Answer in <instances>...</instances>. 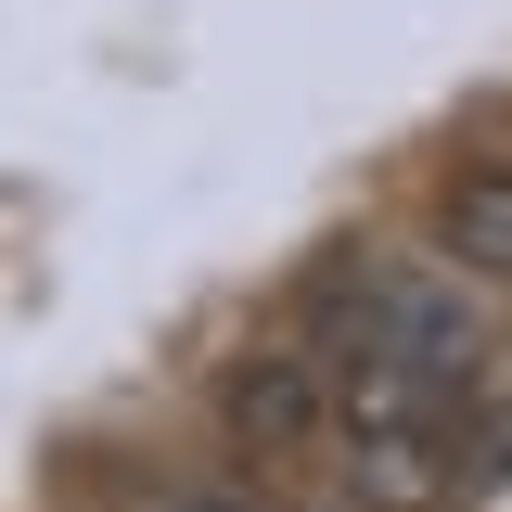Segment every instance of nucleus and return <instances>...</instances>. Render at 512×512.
<instances>
[{"instance_id":"f257e3e1","label":"nucleus","mask_w":512,"mask_h":512,"mask_svg":"<svg viewBox=\"0 0 512 512\" xmlns=\"http://www.w3.org/2000/svg\"><path fill=\"white\" fill-rule=\"evenodd\" d=\"M308 333L346 359H397L436 397L487 410L500 397V308L448 244H333L308 282Z\"/></svg>"},{"instance_id":"f03ea898","label":"nucleus","mask_w":512,"mask_h":512,"mask_svg":"<svg viewBox=\"0 0 512 512\" xmlns=\"http://www.w3.org/2000/svg\"><path fill=\"white\" fill-rule=\"evenodd\" d=\"M218 436L244 461H333V359H320V333L244 346L218 372Z\"/></svg>"},{"instance_id":"7ed1b4c3","label":"nucleus","mask_w":512,"mask_h":512,"mask_svg":"<svg viewBox=\"0 0 512 512\" xmlns=\"http://www.w3.org/2000/svg\"><path fill=\"white\" fill-rule=\"evenodd\" d=\"M436 244L474 282H512V154H461L436 180Z\"/></svg>"},{"instance_id":"20e7f679","label":"nucleus","mask_w":512,"mask_h":512,"mask_svg":"<svg viewBox=\"0 0 512 512\" xmlns=\"http://www.w3.org/2000/svg\"><path fill=\"white\" fill-rule=\"evenodd\" d=\"M167 512H269L256 487H192V500H167Z\"/></svg>"}]
</instances>
